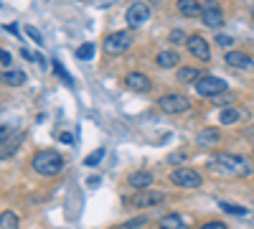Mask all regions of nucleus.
Instances as JSON below:
<instances>
[{"label": "nucleus", "instance_id": "obj_1", "mask_svg": "<svg viewBox=\"0 0 254 229\" xmlns=\"http://www.w3.org/2000/svg\"><path fill=\"white\" fill-rule=\"evenodd\" d=\"M208 171L229 178H249L254 176V163L239 153H214L208 158Z\"/></svg>", "mask_w": 254, "mask_h": 229}, {"label": "nucleus", "instance_id": "obj_2", "mask_svg": "<svg viewBox=\"0 0 254 229\" xmlns=\"http://www.w3.org/2000/svg\"><path fill=\"white\" fill-rule=\"evenodd\" d=\"M31 168H33L38 176L51 178V176H56V173L64 168V158H61V153H56V151H38V153L31 158Z\"/></svg>", "mask_w": 254, "mask_h": 229}, {"label": "nucleus", "instance_id": "obj_3", "mask_svg": "<svg viewBox=\"0 0 254 229\" xmlns=\"http://www.w3.org/2000/svg\"><path fill=\"white\" fill-rule=\"evenodd\" d=\"M130 46H132V28L115 31V33H110L107 38L102 41L104 54H110V56H120V54H125L127 49H130Z\"/></svg>", "mask_w": 254, "mask_h": 229}, {"label": "nucleus", "instance_id": "obj_4", "mask_svg": "<svg viewBox=\"0 0 254 229\" xmlns=\"http://www.w3.org/2000/svg\"><path fill=\"white\" fill-rule=\"evenodd\" d=\"M150 15H153V8L147 0H135V3H130L125 10V20L130 28H142L147 20H150Z\"/></svg>", "mask_w": 254, "mask_h": 229}, {"label": "nucleus", "instance_id": "obj_5", "mask_svg": "<svg viewBox=\"0 0 254 229\" xmlns=\"http://www.w3.org/2000/svg\"><path fill=\"white\" fill-rule=\"evenodd\" d=\"M196 92H198L201 97L214 99V97H219L221 92H226V81H224V79H219V76L203 74V76L196 81Z\"/></svg>", "mask_w": 254, "mask_h": 229}, {"label": "nucleus", "instance_id": "obj_6", "mask_svg": "<svg viewBox=\"0 0 254 229\" xmlns=\"http://www.w3.org/2000/svg\"><path fill=\"white\" fill-rule=\"evenodd\" d=\"M158 107L165 115H183L190 107V99L186 94H165V97L158 99Z\"/></svg>", "mask_w": 254, "mask_h": 229}, {"label": "nucleus", "instance_id": "obj_7", "mask_svg": "<svg viewBox=\"0 0 254 229\" xmlns=\"http://www.w3.org/2000/svg\"><path fill=\"white\" fill-rule=\"evenodd\" d=\"M168 178H171V183L181 186V189H198L203 181V176L193 168H176V171H171Z\"/></svg>", "mask_w": 254, "mask_h": 229}, {"label": "nucleus", "instance_id": "obj_8", "mask_svg": "<svg viewBox=\"0 0 254 229\" xmlns=\"http://www.w3.org/2000/svg\"><path fill=\"white\" fill-rule=\"evenodd\" d=\"M201 18L208 28H221L224 26V10L216 0H203L201 5Z\"/></svg>", "mask_w": 254, "mask_h": 229}, {"label": "nucleus", "instance_id": "obj_9", "mask_svg": "<svg viewBox=\"0 0 254 229\" xmlns=\"http://www.w3.org/2000/svg\"><path fill=\"white\" fill-rule=\"evenodd\" d=\"M186 49H188L190 56L198 59V61H203V64L211 59V46H208V41H206L203 36H196V33L188 36V38H186Z\"/></svg>", "mask_w": 254, "mask_h": 229}, {"label": "nucleus", "instance_id": "obj_10", "mask_svg": "<svg viewBox=\"0 0 254 229\" xmlns=\"http://www.w3.org/2000/svg\"><path fill=\"white\" fill-rule=\"evenodd\" d=\"M163 201H165V194H163V191H147V189L137 191L132 199H127V204H130V206H137V209L158 206V204H163Z\"/></svg>", "mask_w": 254, "mask_h": 229}, {"label": "nucleus", "instance_id": "obj_11", "mask_svg": "<svg viewBox=\"0 0 254 229\" xmlns=\"http://www.w3.org/2000/svg\"><path fill=\"white\" fill-rule=\"evenodd\" d=\"M125 87L142 94V92H150L153 89V81H150V76L142 74V72H130V74H125Z\"/></svg>", "mask_w": 254, "mask_h": 229}, {"label": "nucleus", "instance_id": "obj_12", "mask_svg": "<svg viewBox=\"0 0 254 229\" xmlns=\"http://www.w3.org/2000/svg\"><path fill=\"white\" fill-rule=\"evenodd\" d=\"M224 61L229 67H234V69H252L254 67V56L247 54V51H237V49H231L224 54Z\"/></svg>", "mask_w": 254, "mask_h": 229}, {"label": "nucleus", "instance_id": "obj_13", "mask_svg": "<svg viewBox=\"0 0 254 229\" xmlns=\"http://www.w3.org/2000/svg\"><path fill=\"white\" fill-rule=\"evenodd\" d=\"M155 64H158L160 69H176V67L181 64V54L173 51V49H165V51H160V54L155 56Z\"/></svg>", "mask_w": 254, "mask_h": 229}, {"label": "nucleus", "instance_id": "obj_14", "mask_svg": "<svg viewBox=\"0 0 254 229\" xmlns=\"http://www.w3.org/2000/svg\"><path fill=\"white\" fill-rule=\"evenodd\" d=\"M0 84H3V87H20V84H26V72H18V69L0 72Z\"/></svg>", "mask_w": 254, "mask_h": 229}, {"label": "nucleus", "instance_id": "obj_15", "mask_svg": "<svg viewBox=\"0 0 254 229\" xmlns=\"http://www.w3.org/2000/svg\"><path fill=\"white\" fill-rule=\"evenodd\" d=\"M219 140H221V133L216 128H206L196 138V143L201 145V148H214V145H219Z\"/></svg>", "mask_w": 254, "mask_h": 229}, {"label": "nucleus", "instance_id": "obj_16", "mask_svg": "<svg viewBox=\"0 0 254 229\" xmlns=\"http://www.w3.org/2000/svg\"><path fill=\"white\" fill-rule=\"evenodd\" d=\"M127 183H130L132 189L142 191V189H150V183H153V176L147 173V171H135V173H130V176H127Z\"/></svg>", "mask_w": 254, "mask_h": 229}, {"label": "nucleus", "instance_id": "obj_17", "mask_svg": "<svg viewBox=\"0 0 254 229\" xmlns=\"http://www.w3.org/2000/svg\"><path fill=\"white\" fill-rule=\"evenodd\" d=\"M176 8H178V13L186 15V18H198V15H201V3H198V0H178Z\"/></svg>", "mask_w": 254, "mask_h": 229}, {"label": "nucleus", "instance_id": "obj_18", "mask_svg": "<svg viewBox=\"0 0 254 229\" xmlns=\"http://www.w3.org/2000/svg\"><path fill=\"white\" fill-rule=\"evenodd\" d=\"M23 143V133H15L10 140H5V143H0V160H5V158H10L15 151H18V145Z\"/></svg>", "mask_w": 254, "mask_h": 229}, {"label": "nucleus", "instance_id": "obj_19", "mask_svg": "<svg viewBox=\"0 0 254 229\" xmlns=\"http://www.w3.org/2000/svg\"><path fill=\"white\" fill-rule=\"evenodd\" d=\"M242 117H247V110H239V107H224V110L219 112V122H221V125H234V122H239Z\"/></svg>", "mask_w": 254, "mask_h": 229}, {"label": "nucleus", "instance_id": "obj_20", "mask_svg": "<svg viewBox=\"0 0 254 229\" xmlns=\"http://www.w3.org/2000/svg\"><path fill=\"white\" fill-rule=\"evenodd\" d=\"M158 229H188V224L183 222V217L181 214H165L163 219H160V224H158Z\"/></svg>", "mask_w": 254, "mask_h": 229}, {"label": "nucleus", "instance_id": "obj_21", "mask_svg": "<svg viewBox=\"0 0 254 229\" xmlns=\"http://www.w3.org/2000/svg\"><path fill=\"white\" fill-rule=\"evenodd\" d=\"M176 76H178V81H183V84H188V81H193V84H196V81L203 76V72L196 69V67H181Z\"/></svg>", "mask_w": 254, "mask_h": 229}, {"label": "nucleus", "instance_id": "obj_22", "mask_svg": "<svg viewBox=\"0 0 254 229\" xmlns=\"http://www.w3.org/2000/svg\"><path fill=\"white\" fill-rule=\"evenodd\" d=\"M20 219L15 212H0V229H18Z\"/></svg>", "mask_w": 254, "mask_h": 229}, {"label": "nucleus", "instance_id": "obj_23", "mask_svg": "<svg viewBox=\"0 0 254 229\" xmlns=\"http://www.w3.org/2000/svg\"><path fill=\"white\" fill-rule=\"evenodd\" d=\"M219 206H221V212H226V214H231V217H247V214H249V212L244 209V206H237V204L219 201Z\"/></svg>", "mask_w": 254, "mask_h": 229}, {"label": "nucleus", "instance_id": "obj_24", "mask_svg": "<svg viewBox=\"0 0 254 229\" xmlns=\"http://www.w3.org/2000/svg\"><path fill=\"white\" fill-rule=\"evenodd\" d=\"M54 74H56L59 79H64V84H66V87H74V79L66 74V69L59 64V59H54Z\"/></svg>", "mask_w": 254, "mask_h": 229}, {"label": "nucleus", "instance_id": "obj_25", "mask_svg": "<svg viewBox=\"0 0 254 229\" xmlns=\"http://www.w3.org/2000/svg\"><path fill=\"white\" fill-rule=\"evenodd\" d=\"M94 49H97L94 44H81V46L76 49V59H79V61H89V59L94 56Z\"/></svg>", "mask_w": 254, "mask_h": 229}, {"label": "nucleus", "instance_id": "obj_26", "mask_svg": "<svg viewBox=\"0 0 254 229\" xmlns=\"http://www.w3.org/2000/svg\"><path fill=\"white\" fill-rule=\"evenodd\" d=\"M102 158H104V148H97V151H92V153L87 155V160H84V163H87V165H97Z\"/></svg>", "mask_w": 254, "mask_h": 229}, {"label": "nucleus", "instance_id": "obj_27", "mask_svg": "<svg viewBox=\"0 0 254 229\" xmlns=\"http://www.w3.org/2000/svg\"><path fill=\"white\" fill-rule=\"evenodd\" d=\"M147 222H150L147 217H137V219H127L122 227H125V229H137V227H145Z\"/></svg>", "mask_w": 254, "mask_h": 229}, {"label": "nucleus", "instance_id": "obj_28", "mask_svg": "<svg viewBox=\"0 0 254 229\" xmlns=\"http://www.w3.org/2000/svg\"><path fill=\"white\" fill-rule=\"evenodd\" d=\"M23 31L28 33V38H31V41H36V44H44V36L38 33V28H36V26H26Z\"/></svg>", "mask_w": 254, "mask_h": 229}, {"label": "nucleus", "instance_id": "obj_29", "mask_svg": "<svg viewBox=\"0 0 254 229\" xmlns=\"http://www.w3.org/2000/svg\"><path fill=\"white\" fill-rule=\"evenodd\" d=\"M168 38H171V44H181V41L186 38V31H181V28H173Z\"/></svg>", "mask_w": 254, "mask_h": 229}, {"label": "nucleus", "instance_id": "obj_30", "mask_svg": "<svg viewBox=\"0 0 254 229\" xmlns=\"http://www.w3.org/2000/svg\"><path fill=\"white\" fill-rule=\"evenodd\" d=\"M216 44H219V46H226V49H229L231 44H234V38H231V36H224V33H219V36H216Z\"/></svg>", "mask_w": 254, "mask_h": 229}, {"label": "nucleus", "instance_id": "obj_31", "mask_svg": "<svg viewBox=\"0 0 254 229\" xmlns=\"http://www.w3.org/2000/svg\"><path fill=\"white\" fill-rule=\"evenodd\" d=\"M198 229H226V224H224V222H206V224H201Z\"/></svg>", "mask_w": 254, "mask_h": 229}, {"label": "nucleus", "instance_id": "obj_32", "mask_svg": "<svg viewBox=\"0 0 254 229\" xmlns=\"http://www.w3.org/2000/svg\"><path fill=\"white\" fill-rule=\"evenodd\" d=\"M168 160L178 165V163H186V160H188V155H186V153H173V155H168Z\"/></svg>", "mask_w": 254, "mask_h": 229}, {"label": "nucleus", "instance_id": "obj_33", "mask_svg": "<svg viewBox=\"0 0 254 229\" xmlns=\"http://www.w3.org/2000/svg\"><path fill=\"white\" fill-rule=\"evenodd\" d=\"M0 64H3V67H8V64H10V54H8L5 49H0Z\"/></svg>", "mask_w": 254, "mask_h": 229}, {"label": "nucleus", "instance_id": "obj_34", "mask_svg": "<svg viewBox=\"0 0 254 229\" xmlns=\"http://www.w3.org/2000/svg\"><path fill=\"white\" fill-rule=\"evenodd\" d=\"M214 99H216V105H224V107H226L229 102H231V94H226V97H214Z\"/></svg>", "mask_w": 254, "mask_h": 229}, {"label": "nucleus", "instance_id": "obj_35", "mask_svg": "<svg viewBox=\"0 0 254 229\" xmlns=\"http://www.w3.org/2000/svg\"><path fill=\"white\" fill-rule=\"evenodd\" d=\"M59 140H64V143H74V138H71L69 133H61V135H59Z\"/></svg>", "mask_w": 254, "mask_h": 229}, {"label": "nucleus", "instance_id": "obj_36", "mask_svg": "<svg viewBox=\"0 0 254 229\" xmlns=\"http://www.w3.org/2000/svg\"><path fill=\"white\" fill-rule=\"evenodd\" d=\"M20 56H23V59H28V61H33V54H31L28 49H20Z\"/></svg>", "mask_w": 254, "mask_h": 229}, {"label": "nucleus", "instance_id": "obj_37", "mask_svg": "<svg viewBox=\"0 0 254 229\" xmlns=\"http://www.w3.org/2000/svg\"><path fill=\"white\" fill-rule=\"evenodd\" d=\"M5 31H10V33H15V36H18V26H15V23H8V26H5Z\"/></svg>", "mask_w": 254, "mask_h": 229}, {"label": "nucleus", "instance_id": "obj_38", "mask_svg": "<svg viewBox=\"0 0 254 229\" xmlns=\"http://www.w3.org/2000/svg\"><path fill=\"white\" fill-rule=\"evenodd\" d=\"M147 3H163V0H147Z\"/></svg>", "mask_w": 254, "mask_h": 229}, {"label": "nucleus", "instance_id": "obj_39", "mask_svg": "<svg viewBox=\"0 0 254 229\" xmlns=\"http://www.w3.org/2000/svg\"><path fill=\"white\" fill-rule=\"evenodd\" d=\"M252 20H254V3H252Z\"/></svg>", "mask_w": 254, "mask_h": 229}]
</instances>
